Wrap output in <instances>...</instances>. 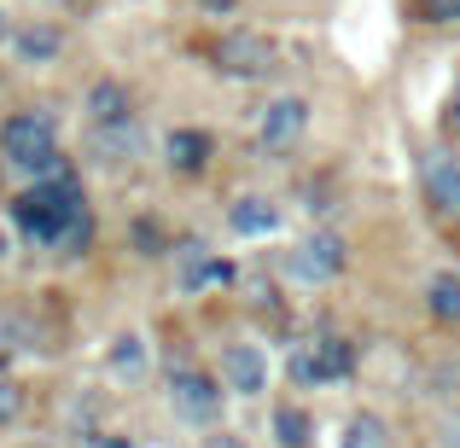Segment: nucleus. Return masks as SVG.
I'll return each instance as SVG.
<instances>
[{
    "label": "nucleus",
    "mask_w": 460,
    "mask_h": 448,
    "mask_svg": "<svg viewBox=\"0 0 460 448\" xmlns=\"http://www.w3.org/2000/svg\"><path fill=\"white\" fill-rule=\"evenodd\" d=\"M210 135H204V128H175V135L164 140V157H169V169H175V175H204V169H210Z\"/></svg>",
    "instance_id": "obj_10"
},
{
    "label": "nucleus",
    "mask_w": 460,
    "mask_h": 448,
    "mask_svg": "<svg viewBox=\"0 0 460 448\" xmlns=\"http://www.w3.org/2000/svg\"><path fill=\"white\" fill-rule=\"evenodd\" d=\"M262 384H269V361H262L251 344H234V349L222 356V391H234V396H257Z\"/></svg>",
    "instance_id": "obj_9"
},
{
    "label": "nucleus",
    "mask_w": 460,
    "mask_h": 448,
    "mask_svg": "<svg viewBox=\"0 0 460 448\" xmlns=\"http://www.w3.org/2000/svg\"><path fill=\"white\" fill-rule=\"evenodd\" d=\"M199 448H245V443H239V437H204Z\"/></svg>",
    "instance_id": "obj_23"
},
{
    "label": "nucleus",
    "mask_w": 460,
    "mask_h": 448,
    "mask_svg": "<svg viewBox=\"0 0 460 448\" xmlns=\"http://www.w3.org/2000/svg\"><path fill=\"white\" fill-rule=\"evenodd\" d=\"M443 123H449V135H460V88H455V100H449V117H443Z\"/></svg>",
    "instance_id": "obj_22"
},
{
    "label": "nucleus",
    "mask_w": 460,
    "mask_h": 448,
    "mask_svg": "<svg viewBox=\"0 0 460 448\" xmlns=\"http://www.w3.org/2000/svg\"><path fill=\"white\" fill-rule=\"evenodd\" d=\"M356 373V344L349 338H314L292 356V379L297 384H332Z\"/></svg>",
    "instance_id": "obj_4"
},
{
    "label": "nucleus",
    "mask_w": 460,
    "mask_h": 448,
    "mask_svg": "<svg viewBox=\"0 0 460 448\" xmlns=\"http://www.w3.org/2000/svg\"><path fill=\"white\" fill-rule=\"evenodd\" d=\"M344 262H349L344 239H338V233H314V239H304V245L286 257V268H292L297 285H326V280L344 274Z\"/></svg>",
    "instance_id": "obj_6"
},
{
    "label": "nucleus",
    "mask_w": 460,
    "mask_h": 448,
    "mask_svg": "<svg viewBox=\"0 0 460 448\" xmlns=\"http://www.w3.org/2000/svg\"><path fill=\"white\" fill-rule=\"evenodd\" d=\"M210 58H216L222 76L257 82V76H269V70H274V41H269V35H251V30H227L222 41L210 47Z\"/></svg>",
    "instance_id": "obj_3"
},
{
    "label": "nucleus",
    "mask_w": 460,
    "mask_h": 448,
    "mask_svg": "<svg viewBox=\"0 0 460 448\" xmlns=\"http://www.w3.org/2000/svg\"><path fill=\"white\" fill-rule=\"evenodd\" d=\"M420 23H455L460 18V0H414Z\"/></svg>",
    "instance_id": "obj_20"
},
{
    "label": "nucleus",
    "mask_w": 460,
    "mask_h": 448,
    "mask_svg": "<svg viewBox=\"0 0 460 448\" xmlns=\"http://www.w3.org/2000/svg\"><path fill=\"white\" fill-rule=\"evenodd\" d=\"M88 117H93V123H128V88H123V82H93Z\"/></svg>",
    "instance_id": "obj_14"
},
{
    "label": "nucleus",
    "mask_w": 460,
    "mask_h": 448,
    "mask_svg": "<svg viewBox=\"0 0 460 448\" xmlns=\"http://www.w3.org/2000/svg\"><path fill=\"white\" fill-rule=\"evenodd\" d=\"M18 414H23V384L0 373V426H18Z\"/></svg>",
    "instance_id": "obj_19"
},
{
    "label": "nucleus",
    "mask_w": 460,
    "mask_h": 448,
    "mask_svg": "<svg viewBox=\"0 0 460 448\" xmlns=\"http://www.w3.org/2000/svg\"><path fill=\"white\" fill-rule=\"evenodd\" d=\"M338 448H385V419L379 414H356L344 426V443Z\"/></svg>",
    "instance_id": "obj_16"
},
{
    "label": "nucleus",
    "mask_w": 460,
    "mask_h": 448,
    "mask_svg": "<svg viewBox=\"0 0 460 448\" xmlns=\"http://www.w3.org/2000/svg\"><path fill=\"white\" fill-rule=\"evenodd\" d=\"M274 426H280V443L286 448H304L309 443V419L297 414V408H280V419H274Z\"/></svg>",
    "instance_id": "obj_18"
},
{
    "label": "nucleus",
    "mask_w": 460,
    "mask_h": 448,
    "mask_svg": "<svg viewBox=\"0 0 460 448\" xmlns=\"http://www.w3.org/2000/svg\"><path fill=\"white\" fill-rule=\"evenodd\" d=\"M0 257H6V233H0Z\"/></svg>",
    "instance_id": "obj_25"
},
{
    "label": "nucleus",
    "mask_w": 460,
    "mask_h": 448,
    "mask_svg": "<svg viewBox=\"0 0 460 448\" xmlns=\"http://www.w3.org/2000/svg\"><path fill=\"white\" fill-rule=\"evenodd\" d=\"M420 187H426V204H431V210L449 215V222H460V157L426 152V163H420Z\"/></svg>",
    "instance_id": "obj_8"
},
{
    "label": "nucleus",
    "mask_w": 460,
    "mask_h": 448,
    "mask_svg": "<svg viewBox=\"0 0 460 448\" xmlns=\"http://www.w3.org/2000/svg\"><path fill=\"white\" fill-rule=\"evenodd\" d=\"M12 222L23 227L30 239L65 250V257H82L93 239V222H88V198H82V180L70 169L47 175L41 187H30L23 198H12Z\"/></svg>",
    "instance_id": "obj_1"
},
{
    "label": "nucleus",
    "mask_w": 460,
    "mask_h": 448,
    "mask_svg": "<svg viewBox=\"0 0 460 448\" xmlns=\"http://www.w3.org/2000/svg\"><path fill=\"white\" fill-rule=\"evenodd\" d=\"M426 309H431V321H443V326L460 321V274H438V280L426 285Z\"/></svg>",
    "instance_id": "obj_15"
},
{
    "label": "nucleus",
    "mask_w": 460,
    "mask_h": 448,
    "mask_svg": "<svg viewBox=\"0 0 460 448\" xmlns=\"http://www.w3.org/2000/svg\"><path fill=\"white\" fill-rule=\"evenodd\" d=\"M100 448H128V443H123V437H105V443H100Z\"/></svg>",
    "instance_id": "obj_24"
},
{
    "label": "nucleus",
    "mask_w": 460,
    "mask_h": 448,
    "mask_svg": "<svg viewBox=\"0 0 460 448\" xmlns=\"http://www.w3.org/2000/svg\"><path fill=\"white\" fill-rule=\"evenodd\" d=\"M227 280H234V262L204 257L199 245H187V268H181V285H187V292H204V285H227Z\"/></svg>",
    "instance_id": "obj_13"
},
{
    "label": "nucleus",
    "mask_w": 460,
    "mask_h": 448,
    "mask_svg": "<svg viewBox=\"0 0 460 448\" xmlns=\"http://www.w3.org/2000/svg\"><path fill=\"white\" fill-rule=\"evenodd\" d=\"M0 157L12 169H30V175H58V128L47 111H18L0 123Z\"/></svg>",
    "instance_id": "obj_2"
},
{
    "label": "nucleus",
    "mask_w": 460,
    "mask_h": 448,
    "mask_svg": "<svg viewBox=\"0 0 460 448\" xmlns=\"http://www.w3.org/2000/svg\"><path fill=\"white\" fill-rule=\"evenodd\" d=\"M227 227H234V233H245V239H262V233H274V227H280V210H274L269 198H239L234 210H227Z\"/></svg>",
    "instance_id": "obj_12"
},
{
    "label": "nucleus",
    "mask_w": 460,
    "mask_h": 448,
    "mask_svg": "<svg viewBox=\"0 0 460 448\" xmlns=\"http://www.w3.org/2000/svg\"><path fill=\"white\" fill-rule=\"evenodd\" d=\"M18 53L23 58H53L58 53V30H23L18 35Z\"/></svg>",
    "instance_id": "obj_17"
},
{
    "label": "nucleus",
    "mask_w": 460,
    "mask_h": 448,
    "mask_svg": "<svg viewBox=\"0 0 460 448\" xmlns=\"http://www.w3.org/2000/svg\"><path fill=\"white\" fill-rule=\"evenodd\" d=\"M93 152H100V163H123V157H135L140 152L135 117H128V123H93Z\"/></svg>",
    "instance_id": "obj_11"
},
{
    "label": "nucleus",
    "mask_w": 460,
    "mask_h": 448,
    "mask_svg": "<svg viewBox=\"0 0 460 448\" xmlns=\"http://www.w3.org/2000/svg\"><path fill=\"white\" fill-rule=\"evenodd\" d=\"M169 408H175L187 426H210L222 414V384L199 367H175L169 373Z\"/></svg>",
    "instance_id": "obj_5"
},
{
    "label": "nucleus",
    "mask_w": 460,
    "mask_h": 448,
    "mask_svg": "<svg viewBox=\"0 0 460 448\" xmlns=\"http://www.w3.org/2000/svg\"><path fill=\"white\" fill-rule=\"evenodd\" d=\"M111 361H117V367H123V373H135V367H140V338H117Z\"/></svg>",
    "instance_id": "obj_21"
},
{
    "label": "nucleus",
    "mask_w": 460,
    "mask_h": 448,
    "mask_svg": "<svg viewBox=\"0 0 460 448\" xmlns=\"http://www.w3.org/2000/svg\"><path fill=\"white\" fill-rule=\"evenodd\" d=\"M0 35H6V18H0Z\"/></svg>",
    "instance_id": "obj_26"
},
{
    "label": "nucleus",
    "mask_w": 460,
    "mask_h": 448,
    "mask_svg": "<svg viewBox=\"0 0 460 448\" xmlns=\"http://www.w3.org/2000/svg\"><path fill=\"white\" fill-rule=\"evenodd\" d=\"M304 128H309V105L297 100V93H286V100H274L269 111H262L257 146L262 152H286V146H297V140H304Z\"/></svg>",
    "instance_id": "obj_7"
}]
</instances>
